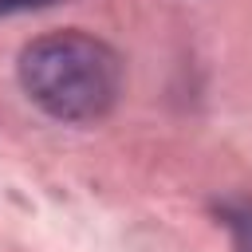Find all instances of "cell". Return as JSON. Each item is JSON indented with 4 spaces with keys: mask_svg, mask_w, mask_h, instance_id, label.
Here are the masks:
<instances>
[{
    "mask_svg": "<svg viewBox=\"0 0 252 252\" xmlns=\"http://www.w3.org/2000/svg\"><path fill=\"white\" fill-rule=\"evenodd\" d=\"M20 83L47 114L63 122H91L118 98V55L79 32L43 35L20 55Z\"/></svg>",
    "mask_w": 252,
    "mask_h": 252,
    "instance_id": "1",
    "label": "cell"
},
{
    "mask_svg": "<svg viewBox=\"0 0 252 252\" xmlns=\"http://www.w3.org/2000/svg\"><path fill=\"white\" fill-rule=\"evenodd\" d=\"M224 224L232 232V252H252V205H228Z\"/></svg>",
    "mask_w": 252,
    "mask_h": 252,
    "instance_id": "2",
    "label": "cell"
},
{
    "mask_svg": "<svg viewBox=\"0 0 252 252\" xmlns=\"http://www.w3.org/2000/svg\"><path fill=\"white\" fill-rule=\"evenodd\" d=\"M59 0H0V16H16V12H39V8H51Z\"/></svg>",
    "mask_w": 252,
    "mask_h": 252,
    "instance_id": "3",
    "label": "cell"
}]
</instances>
